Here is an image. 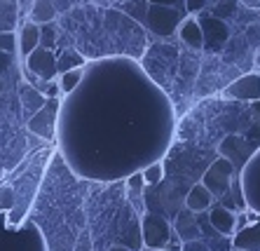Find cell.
Instances as JSON below:
<instances>
[{"mask_svg": "<svg viewBox=\"0 0 260 251\" xmlns=\"http://www.w3.org/2000/svg\"><path fill=\"white\" fill-rule=\"evenodd\" d=\"M211 204H216V200H213V195L209 193V188H206L202 181L197 185H192V188L188 190V195H185V207H188L190 211H194V214L209 211Z\"/></svg>", "mask_w": 260, "mask_h": 251, "instance_id": "obj_15", "label": "cell"}, {"mask_svg": "<svg viewBox=\"0 0 260 251\" xmlns=\"http://www.w3.org/2000/svg\"><path fill=\"white\" fill-rule=\"evenodd\" d=\"M0 49H5V52H17V33L0 31Z\"/></svg>", "mask_w": 260, "mask_h": 251, "instance_id": "obj_24", "label": "cell"}, {"mask_svg": "<svg viewBox=\"0 0 260 251\" xmlns=\"http://www.w3.org/2000/svg\"><path fill=\"white\" fill-rule=\"evenodd\" d=\"M12 64H14V52L0 49V78H5V75L12 71Z\"/></svg>", "mask_w": 260, "mask_h": 251, "instance_id": "obj_26", "label": "cell"}, {"mask_svg": "<svg viewBox=\"0 0 260 251\" xmlns=\"http://www.w3.org/2000/svg\"><path fill=\"white\" fill-rule=\"evenodd\" d=\"M237 174H239L237 172V167L232 165L225 155H220L218 160H213L211 167L204 172L202 183L209 188V193L213 195V200H223V197H228L232 193V181H235Z\"/></svg>", "mask_w": 260, "mask_h": 251, "instance_id": "obj_4", "label": "cell"}, {"mask_svg": "<svg viewBox=\"0 0 260 251\" xmlns=\"http://www.w3.org/2000/svg\"><path fill=\"white\" fill-rule=\"evenodd\" d=\"M176 33H178V38H181L188 47H192V49L204 47V31H202L200 21H197L192 14H185V17H183V21H181V26H178Z\"/></svg>", "mask_w": 260, "mask_h": 251, "instance_id": "obj_13", "label": "cell"}, {"mask_svg": "<svg viewBox=\"0 0 260 251\" xmlns=\"http://www.w3.org/2000/svg\"><path fill=\"white\" fill-rule=\"evenodd\" d=\"M14 207V188L0 185V211H10Z\"/></svg>", "mask_w": 260, "mask_h": 251, "instance_id": "obj_23", "label": "cell"}, {"mask_svg": "<svg viewBox=\"0 0 260 251\" xmlns=\"http://www.w3.org/2000/svg\"><path fill=\"white\" fill-rule=\"evenodd\" d=\"M45 101H47V97L43 94V89H38L36 85H30L28 80H21V82H19V104H21V110H24L26 120L43 108Z\"/></svg>", "mask_w": 260, "mask_h": 251, "instance_id": "obj_11", "label": "cell"}, {"mask_svg": "<svg viewBox=\"0 0 260 251\" xmlns=\"http://www.w3.org/2000/svg\"><path fill=\"white\" fill-rule=\"evenodd\" d=\"M237 176H239L246 209L253 214H260V148L244 162Z\"/></svg>", "mask_w": 260, "mask_h": 251, "instance_id": "obj_6", "label": "cell"}, {"mask_svg": "<svg viewBox=\"0 0 260 251\" xmlns=\"http://www.w3.org/2000/svg\"><path fill=\"white\" fill-rule=\"evenodd\" d=\"M87 59L85 54H80L78 49H63L61 54H56V73H63V71H71V68H78V66H85Z\"/></svg>", "mask_w": 260, "mask_h": 251, "instance_id": "obj_19", "label": "cell"}, {"mask_svg": "<svg viewBox=\"0 0 260 251\" xmlns=\"http://www.w3.org/2000/svg\"><path fill=\"white\" fill-rule=\"evenodd\" d=\"M143 190H145V181L141 172H134L127 176V195L132 200V204L136 207V211L143 214Z\"/></svg>", "mask_w": 260, "mask_h": 251, "instance_id": "obj_18", "label": "cell"}, {"mask_svg": "<svg viewBox=\"0 0 260 251\" xmlns=\"http://www.w3.org/2000/svg\"><path fill=\"white\" fill-rule=\"evenodd\" d=\"M40 45V24H36V21H26L21 28H19L17 33V49H19V56L21 59H26V56L33 52V49Z\"/></svg>", "mask_w": 260, "mask_h": 251, "instance_id": "obj_14", "label": "cell"}, {"mask_svg": "<svg viewBox=\"0 0 260 251\" xmlns=\"http://www.w3.org/2000/svg\"><path fill=\"white\" fill-rule=\"evenodd\" d=\"M237 3L248 7V10H260V0H237Z\"/></svg>", "mask_w": 260, "mask_h": 251, "instance_id": "obj_30", "label": "cell"}, {"mask_svg": "<svg viewBox=\"0 0 260 251\" xmlns=\"http://www.w3.org/2000/svg\"><path fill=\"white\" fill-rule=\"evenodd\" d=\"M209 223L216 228L218 233L232 237L237 230V214L232 209L225 207V204H220V207H213L211 204V209H209Z\"/></svg>", "mask_w": 260, "mask_h": 251, "instance_id": "obj_12", "label": "cell"}, {"mask_svg": "<svg viewBox=\"0 0 260 251\" xmlns=\"http://www.w3.org/2000/svg\"><path fill=\"white\" fill-rule=\"evenodd\" d=\"M24 68H28L30 73L36 75L38 80H56V54L47 47H40L38 45L33 52L24 59Z\"/></svg>", "mask_w": 260, "mask_h": 251, "instance_id": "obj_8", "label": "cell"}, {"mask_svg": "<svg viewBox=\"0 0 260 251\" xmlns=\"http://www.w3.org/2000/svg\"><path fill=\"white\" fill-rule=\"evenodd\" d=\"M174 104L129 56L101 59L59 108V150L73 172L91 181H120L167 155Z\"/></svg>", "mask_w": 260, "mask_h": 251, "instance_id": "obj_1", "label": "cell"}, {"mask_svg": "<svg viewBox=\"0 0 260 251\" xmlns=\"http://www.w3.org/2000/svg\"><path fill=\"white\" fill-rule=\"evenodd\" d=\"M206 3L209 0H183V10H185V14H200L202 10L206 7Z\"/></svg>", "mask_w": 260, "mask_h": 251, "instance_id": "obj_27", "label": "cell"}, {"mask_svg": "<svg viewBox=\"0 0 260 251\" xmlns=\"http://www.w3.org/2000/svg\"><path fill=\"white\" fill-rule=\"evenodd\" d=\"M0 251H47V244L36 223L21 221V226H12L7 211H0Z\"/></svg>", "mask_w": 260, "mask_h": 251, "instance_id": "obj_2", "label": "cell"}, {"mask_svg": "<svg viewBox=\"0 0 260 251\" xmlns=\"http://www.w3.org/2000/svg\"><path fill=\"white\" fill-rule=\"evenodd\" d=\"M141 251H169V249H148V246H145V249H141Z\"/></svg>", "mask_w": 260, "mask_h": 251, "instance_id": "obj_32", "label": "cell"}, {"mask_svg": "<svg viewBox=\"0 0 260 251\" xmlns=\"http://www.w3.org/2000/svg\"><path fill=\"white\" fill-rule=\"evenodd\" d=\"M232 246L244 251L260 249V214L255 221H246L235 235H232Z\"/></svg>", "mask_w": 260, "mask_h": 251, "instance_id": "obj_10", "label": "cell"}, {"mask_svg": "<svg viewBox=\"0 0 260 251\" xmlns=\"http://www.w3.org/2000/svg\"><path fill=\"white\" fill-rule=\"evenodd\" d=\"M108 251H132V249H127V246H122V244H113Z\"/></svg>", "mask_w": 260, "mask_h": 251, "instance_id": "obj_31", "label": "cell"}, {"mask_svg": "<svg viewBox=\"0 0 260 251\" xmlns=\"http://www.w3.org/2000/svg\"><path fill=\"white\" fill-rule=\"evenodd\" d=\"M225 94L237 101H258L260 99V73H248L228 85Z\"/></svg>", "mask_w": 260, "mask_h": 251, "instance_id": "obj_9", "label": "cell"}, {"mask_svg": "<svg viewBox=\"0 0 260 251\" xmlns=\"http://www.w3.org/2000/svg\"><path fill=\"white\" fill-rule=\"evenodd\" d=\"M73 5H75V0H54L56 14H63V12H68V10H71Z\"/></svg>", "mask_w": 260, "mask_h": 251, "instance_id": "obj_28", "label": "cell"}, {"mask_svg": "<svg viewBox=\"0 0 260 251\" xmlns=\"http://www.w3.org/2000/svg\"><path fill=\"white\" fill-rule=\"evenodd\" d=\"M82 78H85V66H78V68H71V71L59 73V89H61V94H63V97H66V94H71L73 89L82 82Z\"/></svg>", "mask_w": 260, "mask_h": 251, "instance_id": "obj_21", "label": "cell"}, {"mask_svg": "<svg viewBox=\"0 0 260 251\" xmlns=\"http://www.w3.org/2000/svg\"><path fill=\"white\" fill-rule=\"evenodd\" d=\"M255 66H260V52H258V56H255Z\"/></svg>", "mask_w": 260, "mask_h": 251, "instance_id": "obj_33", "label": "cell"}, {"mask_svg": "<svg viewBox=\"0 0 260 251\" xmlns=\"http://www.w3.org/2000/svg\"><path fill=\"white\" fill-rule=\"evenodd\" d=\"M183 17H185V10H181V7L148 3V7H145V17H143V26L152 33V36L171 38L176 31H178Z\"/></svg>", "mask_w": 260, "mask_h": 251, "instance_id": "obj_3", "label": "cell"}, {"mask_svg": "<svg viewBox=\"0 0 260 251\" xmlns=\"http://www.w3.org/2000/svg\"><path fill=\"white\" fill-rule=\"evenodd\" d=\"M194 216H197V214H194V211H190V209L185 207L181 214H178V218H176L174 230L178 233L181 242H185V239H194V237H202L200 223H197V218H194Z\"/></svg>", "mask_w": 260, "mask_h": 251, "instance_id": "obj_16", "label": "cell"}, {"mask_svg": "<svg viewBox=\"0 0 260 251\" xmlns=\"http://www.w3.org/2000/svg\"><path fill=\"white\" fill-rule=\"evenodd\" d=\"M148 3H155V5H171V7L183 5V0H148Z\"/></svg>", "mask_w": 260, "mask_h": 251, "instance_id": "obj_29", "label": "cell"}, {"mask_svg": "<svg viewBox=\"0 0 260 251\" xmlns=\"http://www.w3.org/2000/svg\"><path fill=\"white\" fill-rule=\"evenodd\" d=\"M0 92H3V78H0Z\"/></svg>", "mask_w": 260, "mask_h": 251, "instance_id": "obj_35", "label": "cell"}, {"mask_svg": "<svg viewBox=\"0 0 260 251\" xmlns=\"http://www.w3.org/2000/svg\"><path fill=\"white\" fill-rule=\"evenodd\" d=\"M59 108H61V101L59 99H47L45 106L38 113L26 120V127H28L30 134H36L38 139L52 143L56 139V122H59Z\"/></svg>", "mask_w": 260, "mask_h": 251, "instance_id": "obj_7", "label": "cell"}, {"mask_svg": "<svg viewBox=\"0 0 260 251\" xmlns=\"http://www.w3.org/2000/svg\"><path fill=\"white\" fill-rule=\"evenodd\" d=\"M202 31H204V43L209 40V38H216V45L225 43L228 40V26L220 21V19H202L200 21Z\"/></svg>", "mask_w": 260, "mask_h": 251, "instance_id": "obj_20", "label": "cell"}, {"mask_svg": "<svg viewBox=\"0 0 260 251\" xmlns=\"http://www.w3.org/2000/svg\"><path fill=\"white\" fill-rule=\"evenodd\" d=\"M141 174H143L145 185H159V183L164 181V167H162V160H157V162H152V165L143 167V169H141Z\"/></svg>", "mask_w": 260, "mask_h": 251, "instance_id": "obj_22", "label": "cell"}, {"mask_svg": "<svg viewBox=\"0 0 260 251\" xmlns=\"http://www.w3.org/2000/svg\"><path fill=\"white\" fill-rule=\"evenodd\" d=\"M30 3H33V0H24V5H26V7H30Z\"/></svg>", "mask_w": 260, "mask_h": 251, "instance_id": "obj_34", "label": "cell"}, {"mask_svg": "<svg viewBox=\"0 0 260 251\" xmlns=\"http://www.w3.org/2000/svg\"><path fill=\"white\" fill-rule=\"evenodd\" d=\"M181 251H211V246L206 244L204 237H194V239H185Z\"/></svg>", "mask_w": 260, "mask_h": 251, "instance_id": "obj_25", "label": "cell"}, {"mask_svg": "<svg viewBox=\"0 0 260 251\" xmlns=\"http://www.w3.org/2000/svg\"><path fill=\"white\" fill-rule=\"evenodd\" d=\"M28 19L36 24H49L56 19L54 0H33L28 7Z\"/></svg>", "mask_w": 260, "mask_h": 251, "instance_id": "obj_17", "label": "cell"}, {"mask_svg": "<svg viewBox=\"0 0 260 251\" xmlns=\"http://www.w3.org/2000/svg\"><path fill=\"white\" fill-rule=\"evenodd\" d=\"M171 233H174V226L164 216L155 214V211H143L141 214V239H143V246H148V249H169Z\"/></svg>", "mask_w": 260, "mask_h": 251, "instance_id": "obj_5", "label": "cell"}]
</instances>
